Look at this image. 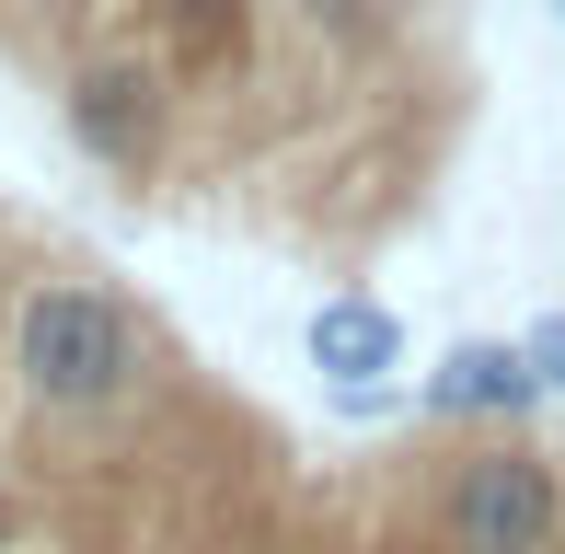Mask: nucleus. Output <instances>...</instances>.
Wrapping results in <instances>:
<instances>
[{
    "label": "nucleus",
    "instance_id": "39448f33",
    "mask_svg": "<svg viewBox=\"0 0 565 554\" xmlns=\"http://www.w3.org/2000/svg\"><path fill=\"white\" fill-rule=\"evenodd\" d=\"M393 347H404V335H393V312H381V300H358V289L312 312V359H335L347 382H358V370H393Z\"/></svg>",
    "mask_w": 565,
    "mask_h": 554
},
{
    "label": "nucleus",
    "instance_id": "f03ea898",
    "mask_svg": "<svg viewBox=\"0 0 565 554\" xmlns=\"http://www.w3.org/2000/svg\"><path fill=\"white\" fill-rule=\"evenodd\" d=\"M173 116H185V82H173L162 46H93V58L58 82V128H70V150H82L93 173H116V185H162Z\"/></svg>",
    "mask_w": 565,
    "mask_h": 554
},
{
    "label": "nucleus",
    "instance_id": "f257e3e1",
    "mask_svg": "<svg viewBox=\"0 0 565 554\" xmlns=\"http://www.w3.org/2000/svg\"><path fill=\"white\" fill-rule=\"evenodd\" d=\"M0 347H12V382L35 393L46 416H82V427H116V416H139V405H162V382L185 370L162 347V323H150L116 277H82V266L12 277V300H0Z\"/></svg>",
    "mask_w": 565,
    "mask_h": 554
},
{
    "label": "nucleus",
    "instance_id": "7ed1b4c3",
    "mask_svg": "<svg viewBox=\"0 0 565 554\" xmlns=\"http://www.w3.org/2000/svg\"><path fill=\"white\" fill-rule=\"evenodd\" d=\"M266 554H450V543L427 532L404 450H370V462H300Z\"/></svg>",
    "mask_w": 565,
    "mask_h": 554
},
{
    "label": "nucleus",
    "instance_id": "20e7f679",
    "mask_svg": "<svg viewBox=\"0 0 565 554\" xmlns=\"http://www.w3.org/2000/svg\"><path fill=\"white\" fill-rule=\"evenodd\" d=\"M139 12H150V46L173 58V82H209V70H243L254 58L266 0H139Z\"/></svg>",
    "mask_w": 565,
    "mask_h": 554
}]
</instances>
